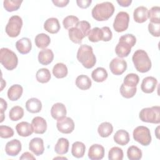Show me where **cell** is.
<instances>
[{
	"mask_svg": "<svg viewBox=\"0 0 160 160\" xmlns=\"http://www.w3.org/2000/svg\"><path fill=\"white\" fill-rule=\"evenodd\" d=\"M23 92V88L19 84H14L11 86L8 91V97L12 101L19 99Z\"/></svg>",
	"mask_w": 160,
	"mask_h": 160,
	"instance_id": "obj_25",
	"label": "cell"
},
{
	"mask_svg": "<svg viewBox=\"0 0 160 160\" xmlns=\"http://www.w3.org/2000/svg\"><path fill=\"white\" fill-rule=\"evenodd\" d=\"M139 81V78L135 73H129L124 78L123 84L128 87H136Z\"/></svg>",
	"mask_w": 160,
	"mask_h": 160,
	"instance_id": "obj_39",
	"label": "cell"
},
{
	"mask_svg": "<svg viewBox=\"0 0 160 160\" xmlns=\"http://www.w3.org/2000/svg\"><path fill=\"white\" fill-rule=\"evenodd\" d=\"M0 62L7 70L12 71L17 67L18 58L14 52L8 48H2L0 50Z\"/></svg>",
	"mask_w": 160,
	"mask_h": 160,
	"instance_id": "obj_6",
	"label": "cell"
},
{
	"mask_svg": "<svg viewBox=\"0 0 160 160\" xmlns=\"http://www.w3.org/2000/svg\"><path fill=\"white\" fill-rule=\"evenodd\" d=\"M158 80L152 76H148L142 79L141 89L145 93H152L156 89Z\"/></svg>",
	"mask_w": 160,
	"mask_h": 160,
	"instance_id": "obj_14",
	"label": "cell"
},
{
	"mask_svg": "<svg viewBox=\"0 0 160 160\" xmlns=\"http://www.w3.org/2000/svg\"><path fill=\"white\" fill-rule=\"evenodd\" d=\"M34 132L36 134H44L47 129V122L46 120L40 116L34 118L31 122Z\"/></svg>",
	"mask_w": 160,
	"mask_h": 160,
	"instance_id": "obj_17",
	"label": "cell"
},
{
	"mask_svg": "<svg viewBox=\"0 0 160 160\" xmlns=\"http://www.w3.org/2000/svg\"><path fill=\"white\" fill-rule=\"evenodd\" d=\"M67 111L64 104L61 102L55 103L51 108V116L56 120H59L66 117Z\"/></svg>",
	"mask_w": 160,
	"mask_h": 160,
	"instance_id": "obj_18",
	"label": "cell"
},
{
	"mask_svg": "<svg viewBox=\"0 0 160 160\" xmlns=\"http://www.w3.org/2000/svg\"><path fill=\"white\" fill-rule=\"evenodd\" d=\"M127 68L126 61L120 58L112 59L109 64V69L114 75H121Z\"/></svg>",
	"mask_w": 160,
	"mask_h": 160,
	"instance_id": "obj_11",
	"label": "cell"
},
{
	"mask_svg": "<svg viewBox=\"0 0 160 160\" xmlns=\"http://www.w3.org/2000/svg\"><path fill=\"white\" fill-rule=\"evenodd\" d=\"M22 1L19 0H5L3 2L4 9L8 12L17 11L21 6Z\"/></svg>",
	"mask_w": 160,
	"mask_h": 160,
	"instance_id": "obj_38",
	"label": "cell"
},
{
	"mask_svg": "<svg viewBox=\"0 0 160 160\" xmlns=\"http://www.w3.org/2000/svg\"><path fill=\"white\" fill-rule=\"evenodd\" d=\"M103 32V41H109L112 39V33L110 28L108 26H104L101 28Z\"/></svg>",
	"mask_w": 160,
	"mask_h": 160,
	"instance_id": "obj_46",
	"label": "cell"
},
{
	"mask_svg": "<svg viewBox=\"0 0 160 160\" xmlns=\"http://www.w3.org/2000/svg\"><path fill=\"white\" fill-rule=\"evenodd\" d=\"M132 135L134 139L142 146H147L151 142L150 131L146 126H138L134 129Z\"/></svg>",
	"mask_w": 160,
	"mask_h": 160,
	"instance_id": "obj_9",
	"label": "cell"
},
{
	"mask_svg": "<svg viewBox=\"0 0 160 160\" xmlns=\"http://www.w3.org/2000/svg\"><path fill=\"white\" fill-rule=\"evenodd\" d=\"M77 59L86 69L92 68L96 62L92 48L87 44L80 46L77 52Z\"/></svg>",
	"mask_w": 160,
	"mask_h": 160,
	"instance_id": "obj_4",
	"label": "cell"
},
{
	"mask_svg": "<svg viewBox=\"0 0 160 160\" xmlns=\"http://www.w3.org/2000/svg\"><path fill=\"white\" fill-rule=\"evenodd\" d=\"M61 26L59 21L56 18H48L44 24V29L51 34H56L60 30Z\"/></svg>",
	"mask_w": 160,
	"mask_h": 160,
	"instance_id": "obj_22",
	"label": "cell"
},
{
	"mask_svg": "<svg viewBox=\"0 0 160 160\" xmlns=\"http://www.w3.org/2000/svg\"><path fill=\"white\" fill-rule=\"evenodd\" d=\"M51 77V72L47 68H41L36 74V78L37 81L41 83H46L49 82Z\"/></svg>",
	"mask_w": 160,
	"mask_h": 160,
	"instance_id": "obj_34",
	"label": "cell"
},
{
	"mask_svg": "<svg viewBox=\"0 0 160 160\" xmlns=\"http://www.w3.org/2000/svg\"><path fill=\"white\" fill-rule=\"evenodd\" d=\"M79 22V19L75 16H68L62 21V24L65 29H69L73 27H75L78 22Z\"/></svg>",
	"mask_w": 160,
	"mask_h": 160,
	"instance_id": "obj_43",
	"label": "cell"
},
{
	"mask_svg": "<svg viewBox=\"0 0 160 160\" xmlns=\"http://www.w3.org/2000/svg\"><path fill=\"white\" fill-rule=\"evenodd\" d=\"M14 135L13 129L8 126H0V136L2 138H9Z\"/></svg>",
	"mask_w": 160,
	"mask_h": 160,
	"instance_id": "obj_44",
	"label": "cell"
},
{
	"mask_svg": "<svg viewBox=\"0 0 160 160\" xmlns=\"http://www.w3.org/2000/svg\"><path fill=\"white\" fill-rule=\"evenodd\" d=\"M21 143L16 139L8 141L5 146V152L8 156H16L21 151Z\"/></svg>",
	"mask_w": 160,
	"mask_h": 160,
	"instance_id": "obj_13",
	"label": "cell"
},
{
	"mask_svg": "<svg viewBox=\"0 0 160 160\" xmlns=\"http://www.w3.org/2000/svg\"><path fill=\"white\" fill-rule=\"evenodd\" d=\"M56 126L58 131L63 134H70L74 129V122L69 117H64L58 120Z\"/></svg>",
	"mask_w": 160,
	"mask_h": 160,
	"instance_id": "obj_12",
	"label": "cell"
},
{
	"mask_svg": "<svg viewBox=\"0 0 160 160\" xmlns=\"http://www.w3.org/2000/svg\"><path fill=\"white\" fill-rule=\"evenodd\" d=\"M113 138L116 143L121 146L126 145L129 142L130 140L129 134L128 132L124 129L118 130L114 135Z\"/></svg>",
	"mask_w": 160,
	"mask_h": 160,
	"instance_id": "obj_26",
	"label": "cell"
},
{
	"mask_svg": "<svg viewBox=\"0 0 160 160\" xmlns=\"http://www.w3.org/2000/svg\"><path fill=\"white\" fill-rule=\"evenodd\" d=\"M88 39L91 42H96L103 39V32L101 28L98 27L94 28L89 31L88 34Z\"/></svg>",
	"mask_w": 160,
	"mask_h": 160,
	"instance_id": "obj_35",
	"label": "cell"
},
{
	"mask_svg": "<svg viewBox=\"0 0 160 160\" xmlns=\"http://www.w3.org/2000/svg\"><path fill=\"white\" fill-rule=\"evenodd\" d=\"M148 9L145 6H139L133 12L134 21L138 23H142L147 21L148 18Z\"/></svg>",
	"mask_w": 160,
	"mask_h": 160,
	"instance_id": "obj_21",
	"label": "cell"
},
{
	"mask_svg": "<svg viewBox=\"0 0 160 160\" xmlns=\"http://www.w3.org/2000/svg\"><path fill=\"white\" fill-rule=\"evenodd\" d=\"M24 116V109L22 107L15 106L12 107L9 112V117L12 121H16L21 119Z\"/></svg>",
	"mask_w": 160,
	"mask_h": 160,
	"instance_id": "obj_36",
	"label": "cell"
},
{
	"mask_svg": "<svg viewBox=\"0 0 160 160\" xmlns=\"http://www.w3.org/2000/svg\"><path fill=\"white\" fill-rule=\"evenodd\" d=\"M160 107L159 106L143 108L139 112L140 119L146 122L159 124L160 122Z\"/></svg>",
	"mask_w": 160,
	"mask_h": 160,
	"instance_id": "obj_7",
	"label": "cell"
},
{
	"mask_svg": "<svg viewBox=\"0 0 160 160\" xmlns=\"http://www.w3.org/2000/svg\"><path fill=\"white\" fill-rule=\"evenodd\" d=\"M129 22V16L124 11L119 12L113 22V28L118 32H121L128 28Z\"/></svg>",
	"mask_w": 160,
	"mask_h": 160,
	"instance_id": "obj_10",
	"label": "cell"
},
{
	"mask_svg": "<svg viewBox=\"0 0 160 160\" xmlns=\"http://www.w3.org/2000/svg\"><path fill=\"white\" fill-rule=\"evenodd\" d=\"M35 44L36 46L41 49H46L47 48L50 42H51V39L50 37L44 33H40L36 35L35 37Z\"/></svg>",
	"mask_w": 160,
	"mask_h": 160,
	"instance_id": "obj_29",
	"label": "cell"
},
{
	"mask_svg": "<svg viewBox=\"0 0 160 160\" xmlns=\"http://www.w3.org/2000/svg\"><path fill=\"white\" fill-rule=\"evenodd\" d=\"M20 159H35V157L29 152H24L19 158Z\"/></svg>",
	"mask_w": 160,
	"mask_h": 160,
	"instance_id": "obj_50",
	"label": "cell"
},
{
	"mask_svg": "<svg viewBox=\"0 0 160 160\" xmlns=\"http://www.w3.org/2000/svg\"><path fill=\"white\" fill-rule=\"evenodd\" d=\"M104 148L99 144H94L90 146L88 151V157L91 160H100L104 158Z\"/></svg>",
	"mask_w": 160,
	"mask_h": 160,
	"instance_id": "obj_15",
	"label": "cell"
},
{
	"mask_svg": "<svg viewBox=\"0 0 160 160\" xmlns=\"http://www.w3.org/2000/svg\"><path fill=\"white\" fill-rule=\"evenodd\" d=\"M136 42V37L132 34H126L120 37L119 42L115 48V52L121 58L127 57L131 52V48Z\"/></svg>",
	"mask_w": 160,
	"mask_h": 160,
	"instance_id": "obj_2",
	"label": "cell"
},
{
	"mask_svg": "<svg viewBox=\"0 0 160 160\" xmlns=\"http://www.w3.org/2000/svg\"><path fill=\"white\" fill-rule=\"evenodd\" d=\"M54 59V54L50 49H44L38 54V61L42 65H48Z\"/></svg>",
	"mask_w": 160,
	"mask_h": 160,
	"instance_id": "obj_23",
	"label": "cell"
},
{
	"mask_svg": "<svg viewBox=\"0 0 160 160\" xmlns=\"http://www.w3.org/2000/svg\"><path fill=\"white\" fill-rule=\"evenodd\" d=\"M69 141L66 138H59L54 146V151L60 155L66 154L69 150Z\"/></svg>",
	"mask_w": 160,
	"mask_h": 160,
	"instance_id": "obj_27",
	"label": "cell"
},
{
	"mask_svg": "<svg viewBox=\"0 0 160 160\" xmlns=\"http://www.w3.org/2000/svg\"><path fill=\"white\" fill-rule=\"evenodd\" d=\"M132 60L136 70L140 72H148L151 68V61L147 52L142 49H138L132 55Z\"/></svg>",
	"mask_w": 160,
	"mask_h": 160,
	"instance_id": "obj_5",
	"label": "cell"
},
{
	"mask_svg": "<svg viewBox=\"0 0 160 160\" xmlns=\"http://www.w3.org/2000/svg\"><path fill=\"white\" fill-rule=\"evenodd\" d=\"M0 101H1V122H2L4 120V112L6 110L8 104L6 101H4L2 98H0Z\"/></svg>",
	"mask_w": 160,
	"mask_h": 160,
	"instance_id": "obj_48",
	"label": "cell"
},
{
	"mask_svg": "<svg viewBox=\"0 0 160 160\" xmlns=\"http://www.w3.org/2000/svg\"><path fill=\"white\" fill-rule=\"evenodd\" d=\"M92 1L91 0H78L76 1V3L78 6L82 9L88 8L90 4H91Z\"/></svg>",
	"mask_w": 160,
	"mask_h": 160,
	"instance_id": "obj_47",
	"label": "cell"
},
{
	"mask_svg": "<svg viewBox=\"0 0 160 160\" xmlns=\"http://www.w3.org/2000/svg\"><path fill=\"white\" fill-rule=\"evenodd\" d=\"M92 82L90 78L84 74L78 76L76 79V86L81 90H87L91 86Z\"/></svg>",
	"mask_w": 160,
	"mask_h": 160,
	"instance_id": "obj_28",
	"label": "cell"
},
{
	"mask_svg": "<svg viewBox=\"0 0 160 160\" xmlns=\"http://www.w3.org/2000/svg\"><path fill=\"white\" fill-rule=\"evenodd\" d=\"M137 91L136 87H128L125 86L123 83L120 87V93L122 97L129 99L132 98Z\"/></svg>",
	"mask_w": 160,
	"mask_h": 160,
	"instance_id": "obj_40",
	"label": "cell"
},
{
	"mask_svg": "<svg viewBox=\"0 0 160 160\" xmlns=\"http://www.w3.org/2000/svg\"><path fill=\"white\" fill-rule=\"evenodd\" d=\"M117 2L122 7H128L132 2L131 0H118Z\"/></svg>",
	"mask_w": 160,
	"mask_h": 160,
	"instance_id": "obj_51",
	"label": "cell"
},
{
	"mask_svg": "<svg viewBox=\"0 0 160 160\" xmlns=\"http://www.w3.org/2000/svg\"><path fill=\"white\" fill-rule=\"evenodd\" d=\"M86 151V146L84 144L80 141H76L72 145L71 153L72 155L77 158H82Z\"/></svg>",
	"mask_w": 160,
	"mask_h": 160,
	"instance_id": "obj_30",
	"label": "cell"
},
{
	"mask_svg": "<svg viewBox=\"0 0 160 160\" xmlns=\"http://www.w3.org/2000/svg\"><path fill=\"white\" fill-rule=\"evenodd\" d=\"M52 3L57 7L59 8H63L67 6V4L69 3V0H52Z\"/></svg>",
	"mask_w": 160,
	"mask_h": 160,
	"instance_id": "obj_49",
	"label": "cell"
},
{
	"mask_svg": "<svg viewBox=\"0 0 160 160\" xmlns=\"http://www.w3.org/2000/svg\"><path fill=\"white\" fill-rule=\"evenodd\" d=\"M26 108L31 113H38L42 109V103L37 98H32L29 99L26 102Z\"/></svg>",
	"mask_w": 160,
	"mask_h": 160,
	"instance_id": "obj_24",
	"label": "cell"
},
{
	"mask_svg": "<svg viewBox=\"0 0 160 160\" xmlns=\"http://www.w3.org/2000/svg\"><path fill=\"white\" fill-rule=\"evenodd\" d=\"M91 31V24L86 21H81L78 22L75 27L68 30V34L70 40L76 43L80 44L84 38L88 36Z\"/></svg>",
	"mask_w": 160,
	"mask_h": 160,
	"instance_id": "obj_1",
	"label": "cell"
},
{
	"mask_svg": "<svg viewBox=\"0 0 160 160\" xmlns=\"http://www.w3.org/2000/svg\"><path fill=\"white\" fill-rule=\"evenodd\" d=\"M108 72L106 70L101 67L97 68L92 71L91 73V77L92 79L98 82H101L104 81L108 78Z\"/></svg>",
	"mask_w": 160,
	"mask_h": 160,
	"instance_id": "obj_31",
	"label": "cell"
},
{
	"mask_svg": "<svg viewBox=\"0 0 160 160\" xmlns=\"http://www.w3.org/2000/svg\"><path fill=\"white\" fill-rule=\"evenodd\" d=\"M29 149L36 156H40L43 154L44 147L42 139L40 138L32 139L29 143Z\"/></svg>",
	"mask_w": 160,
	"mask_h": 160,
	"instance_id": "obj_16",
	"label": "cell"
},
{
	"mask_svg": "<svg viewBox=\"0 0 160 160\" xmlns=\"http://www.w3.org/2000/svg\"><path fill=\"white\" fill-rule=\"evenodd\" d=\"M108 159L110 160H122L123 159V151L119 147H112L108 152Z\"/></svg>",
	"mask_w": 160,
	"mask_h": 160,
	"instance_id": "obj_41",
	"label": "cell"
},
{
	"mask_svg": "<svg viewBox=\"0 0 160 160\" xmlns=\"http://www.w3.org/2000/svg\"><path fill=\"white\" fill-rule=\"evenodd\" d=\"M159 15L160 8L159 6H153L149 11H148V18H149L151 22L159 24Z\"/></svg>",
	"mask_w": 160,
	"mask_h": 160,
	"instance_id": "obj_42",
	"label": "cell"
},
{
	"mask_svg": "<svg viewBox=\"0 0 160 160\" xmlns=\"http://www.w3.org/2000/svg\"><path fill=\"white\" fill-rule=\"evenodd\" d=\"M127 156L130 160H139L142 156L141 150L136 146H131L127 150Z\"/></svg>",
	"mask_w": 160,
	"mask_h": 160,
	"instance_id": "obj_37",
	"label": "cell"
},
{
	"mask_svg": "<svg viewBox=\"0 0 160 160\" xmlns=\"http://www.w3.org/2000/svg\"><path fill=\"white\" fill-rule=\"evenodd\" d=\"M148 31L149 33L154 37H159L160 36V23L149 22L148 24Z\"/></svg>",
	"mask_w": 160,
	"mask_h": 160,
	"instance_id": "obj_45",
	"label": "cell"
},
{
	"mask_svg": "<svg viewBox=\"0 0 160 160\" xmlns=\"http://www.w3.org/2000/svg\"><path fill=\"white\" fill-rule=\"evenodd\" d=\"M16 48L19 53L26 54L31 51L32 43L28 38H22L16 42Z\"/></svg>",
	"mask_w": 160,
	"mask_h": 160,
	"instance_id": "obj_19",
	"label": "cell"
},
{
	"mask_svg": "<svg viewBox=\"0 0 160 160\" xmlns=\"http://www.w3.org/2000/svg\"><path fill=\"white\" fill-rule=\"evenodd\" d=\"M114 12L112 3L106 1L97 4L92 8L91 14L92 18L98 21H104L110 18Z\"/></svg>",
	"mask_w": 160,
	"mask_h": 160,
	"instance_id": "obj_3",
	"label": "cell"
},
{
	"mask_svg": "<svg viewBox=\"0 0 160 160\" xmlns=\"http://www.w3.org/2000/svg\"><path fill=\"white\" fill-rule=\"evenodd\" d=\"M68 73L67 66L64 63H57L52 68V74L56 78H63L67 76Z\"/></svg>",
	"mask_w": 160,
	"mask_h": 160,
	"instance_id": "obj_32",
	"label": "cell"
},
{
	"mask_svg": "<svg viewBox=\"0 0 160 160\" xmlns=\"http://www.w3.org/2000/svg\"><path fill=\"white\" fill-rule=\"evenodd\" d=\"M113 131L112 125L108 122H104L99 125L98 132L102 138H107L109 136Z\"/></svg>",
	"mask_w": 160,
	"mask_h": 160,
	"instance_id": "obj_33",
	"label": "cell"
},
{
	"mask_svg": "<svg viewBox=\"0 0 160 160\" xmlns=\"http://www.w3.org/2000/svg\"><path fill=\"white\" fill-rule=\"evenodd\" d=\"M16 130L18 134L22 137H28L34 132L32 125L26 121L19 122L16 126Z\"/></svg>",
	"mask_w": 160,
	"mask_h": 160,
	"instance_id": "obj_20",
	"label": "cell"
},
{
	"mask_svg": "<svg viewBox=\"0 0 160 160\" xmlns=\"http://www.w3.org/2000/svg\"><path fill=\"white\" fill-rule=\"evenodd\" d=\"M22 26V18L17 15L11 16L6 26L5 31L11 38H16L19 36Z\"/></svg>",
	"mask_w": 160,
	"mask_h": 160,
	"instance_id": "obj_8",
	"label": "cell"
}]
</instances>
